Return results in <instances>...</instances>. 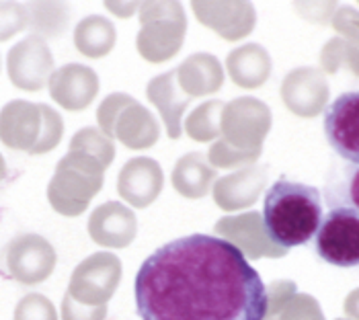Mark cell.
<instances>
[{
    "mask_svg": "<svg viewBox=\"0 0 359 320\" xmlns=\"http://www.w3.org/2000/svg\"><path fill=\"white\" fill-rule=\"evenodd\" d=\"M263 320H327L318 300L310 293H294L276 314Z\"/></svg>",
    "mask_w": 359,
    "mask_h": 320,
    "instance_id": "cell-29",
    "label": "cell"
},
{
    "mask_svg": "<svg viewBox=\"0 0 359 320\" xmlns=\"http://www.w3.org/2000/svg\"><path fill=\"white\" fill-rule=\"evenodd\" d=\"M158 138H161V126L156 115L136 99L115 119L113 140L121 142L130 150H148L158 142Z\"/></svg>",
    "mask_w": 359,
    "mask_h": 320,
    "instance_id": "cell-21",
    "label": "cell"
},
{
    "mask_svg": "<svg viewBox=\"0 0 359 320\" xmlns=\"http://www.w3.org/2000/svg\"><path fill=\"white\" fill-rule=\"evenodd\" d=\"M214 234L232 244L249 263L259 259H281L287 255V251L269 236L261 212L224 215L216 222Z\"/></svg>",
    "mask_w": 359,
    "mask_h": 320,
    "instance_id": "cell-8",
    "label": "cell"
},
{
    "mask_svg": "<svg viewBox=\"0 0 359 320\" xmlns=\"http://www.w3.org/2000/svg\"><path fill=\"white\" fill-rule=\"evenodd\" d=\"M263 222L276 244L290 251L316 236L323 222V197L316 187L279 179L267 189Z\"/></svg>",
    "mask_w": 359,
    "mask_h": 320,
    "instance_id": "cell-2",
    "label": "cell"
},
{
    "mask_svg": "<svg viewBox=\"0 0 359 320\" xmlns=\"http://www.w3.org/2000/svg\"><path fill=\"white\" fill-rule=\"evenodd\" d=\"M316 253L334 267L359 265V210L334 208L320 222Z\"/></svg>",
    "mask_w": 359,
    "mask_h": 320,
    "instance_id": "cell-7",
    "label": "cell"
},
{
    "mask_svg": "<svg viewBox=\"0 0 359 320\" xmlns=\"http://www.w3.org/2000/svg\"><path fill=\"white\" fill-rule=\"evenodd\" d=\"M68 152L88 154L107 171L115 160V144L99 128H83L72 135Z\"/></svg>",
    "mask_w": 359,
    "mask_h": 320,
    "instance_id": "cell-28",
    "label": "cell"
},
{
    "mask_svg": "<svg viewBox=\"0 0 359 320\" xmlns=\"http://www.w3.org/2000/svg\"><path fill=\"white\" fill-rule=\"evenodd\" d=\"M29 25L27 8L21 2H0V44L13 39Z\"/></svg>",
    "mask_w": 359,
    "mask_h": 320,
    "instance_id": "cell-33",
    "label": "cell"
},
{
    "mask_svg": "<svg viewBox=\"0 0 359 320\" xmlns=\"http://www.w3.org/2000/svg\"><path fill=\"white\" fill-rule=\"evenodd\" d=\"M325 133L341 159L359 164V91L343 93L329 105Z\"/></svg>",
    "mask_w": 359,
    "mask_h": 320,
    "instance_id": "cell-13",
    "label": "cell"
},
{
    "mask_svg": "<svg viewBox=\"0 0 359 320\" xmlns=\"http://www.w3.org/2000/svg\"><path fill=\"white\" fill-rule=\"evenodd\" d=\"M57 263V253L52 242L41 234H19L6 246V269L8 275L21 286L43 284Z\"/></svg>",
    "mask_w": 359,
    "mask_h": 320,
    "instance_id": "cell-10",
    "label": "cell"
},
{
    "mask_svg": "<svg viewBox=\"0 0 359 320\" xmlns=\"http://www.w3.org/2000/svg\"><path fill=\"white\" fill-rule=\"evenodd\" d=\"M195 19L226 41L249 37L257 25V8L247 0H194Z\"/></svg>",
    "mask_w": 359,
    "mask_h": 320,
    "instance_id": "cell-11",
    "label": "cell"
},
{
    "mask_svg": "<svg viewBox=\"0 0 359 320\" xmlns=\"http://www.w3.org/2000/svg\"><path fill=\"white\" fill-rule=\"evenodd\" d=\"M107 319V306H83L76 300H72L68 293L62 300L60 320H105Z\"/></svg>",
    "mask_w": 359,
    "mask_h": 320,
    "instance_id": "cell-36",
    "label": "cell"
},
{
    "mask_svg": "<svg viewBox=\"0 0 359 320\" xmlns=\"http://www.w3.org/2000/svg\"><path fill=\"white\" fill-rule=\"evenodd\" d=\"M132 101H134V97L128 95V93H111L101 101V105L97 109V121H99V130L105 133L109 140H113L115 119Z\"/></svg>",
    "mask_w": 359,
    "mask_h": 320,
    "instance_id": "cell-34",
    "label": "cell"
},
{
    "mask_svg": "<svg viewBox=\"0 0 359 320\" xmlns=\"http://www.w3.org/2000/svg\"><path fill=\"white\" fill-rule=\"evenodd\" d=\"M54 70V53L41 37H23L6 53V74L11 84L19 91L39 93L48 86Z\"/></svg>",
    "mask_w": 359,
    "mask_h": 320,
    "instance_id": "cell-9",
    "label": "cell"
},
{
    "mask_svg": "<svg viewBox=\"0 0 359 320\" xmlns=\"http://www.w3.org/2000/svg\"><path fill=\"white\" fill-rule=\"evenodd\" d=\"M267 185V166L250 164L220 177L212 187V197L224 212H238L255 206Z\"/></svg>",
    "mask_w": 359,
    "mask_h": 320,
    "instance_id": "cell-17",
    "label": "cell"
},
{
    "mask_svg": "<svg viewBox=\"0 0 359 320\" xmlns=\"http://www.w3.org/2000/svg\"><path fill=\"white\" fill-rule=\"evenodd\" d=\"M146 97L161 113L168 138L179 140L183 133V115L191 103V97L181 91L177 82V70H166L150 80L146 86Z\"/></svg>",
    "mask_w": 359,
    "mask_h": 320,
    "instance_id": "cell-19",
    "label": "cell"
},
{
    "mask_svg": "<svg viewBox=\"0 0 359 320\" xmlns=\"http://www.w3.org/2000/svg\"><path fill=\"white\" fill-rule=\"evenodd\" d=\"M103 185L105 168L97 160L83 152H68L55 164L48 185V201L60 215L76 218L88 210Z\"/></svg>",
    "mask_w": 359,
    "mask_h": 320,
    "instance_id": "cell-3",
    "label": "cell"
},
{
    "mask_svg": "<svg viewBox=\"0 0 359 320\" xmlns=\"http://www.w3.org/2000/svg\"><path fill=\"white\" fill-rule=\"evenodd\" d=\"M0 68H2V58H0Z\"/></svg>",
    "mask_w": 359,
    "mask_h": 320,
    "instance_id": "cell-42",
    "label": "cell"
},
{
    "mask_svg": "<svg viewBox=\"0 0 359 320\" xmlns=\"http://www.w3.org/2000/svg\"><path fill=\"white\" fill-rule=\"evenodd\" d=\"M41 107V133L31 154H48L55 150L64 135V119L54 107L39 103Z\"/></svg>",
    "mask_w": 359,
    "mask_h": 320,
    "instance_id": "cell-30",
    "label": "cell"
},
{
    "mask_svg": "<svg viewBox=\"0 0 359 320\" xmlns=\"http://www.w3.org/2000/svg\"><path fill=\"white\" fill-rule=\"evenodd\" d=\"M349 199H351L353 208L359 210V168L353 173V177L349 181Z\"/></svg>",
    "mask_w": 359,
    "mask_h": 320,
    "instance_id": "cell-40",
    "label": "cell"
},
{
    "mask_svg": "<svg viewBox=\"0 0 359 320\" xmlns=\"http://www.w3.org/2000/svg\"><path fill=\"white\" fill-rule=\"evenodd\" d=\"M86 230L95 244L109 248V251H119V248L130 246L136 240L138 220H136V213L126 204L105 201L97 206L88 215Z\"/></svg>",
    "mask_w": 359,
    "mask_h": 320,
    "instance_id": "cell-14",
    "label": "cell"
},
{
    "mask_svg": "<svg viewBox=\"0 0 359 320\" xmlns=\"http://www.w3.org/2000/svg\"><path fill=\"white\" fill-rule=\"evenodd\" d=\"M208 160L210 164L218 171V168H245L255 164L257 160L261 159V154H250V152H243V150H236L232 146H228L226 142L216 140L210 150H208Z\"/></svg>",
    "mask_w": 359,
    "mask_h": 320,
    "instance_id": "cell-31",
    "label": "cell"
},
{
    "mask_svg": "<svg viewBox=\"0 0 359 320\" xmlns=\"http://www.w3.org/2000/svg\"><path fill=\"white\" fill-rule=\"evenodd\" d=\"M273 115L267 103L257 97H238L224 103L220 119V140L228 146L261 154L263 142L269 135Z\"/></svg>",
    "mask_w": 359,
    "mask_h": 320,
    "instance_id": "cell-5",
    "label": "cell"
},
{
    "mask_svg": "<svg viewBox=\"0 0 359 320\" xmlns=\"http://www.w3.org/2000/svg\"><path fill=\"white\" fill-rule=\"evenodd\" d=\"M27 29L41 39H57L70 25V8L66 2H27Z\"/></svg>",
    "mask_w": 359,
    "mask_h": 320,
    "instance_id": "cell-25",
    "label": "cell"
},
{
    "mask_svg": "<svg viewBox=\"0 0 359 320\" xmlns=\"http://www.w3.org/2000/svg\"><path fill=\"white\" fill-rule=\"evenodd\" d=\"M320 70L325 74H337L347 70L359 79V48L343 37H331L320 50Z\"/></svg>",
    "mask_w": 359,
    "mask_h": 320,
    "instance_id": "cell-27",
    "label": "cell"
},
{
    "mask_svg": "<svg viewBox=\"0 0 359 320\" xmlns=\"http://www.w3.org/2000/svg\"><path fill=\"white\" fill-rule=\"evenodd\" d=\"M218 181V171L210 164L203 152H187L175 162L170 173L172 189L185 199H203L214 183Z\"/></svg>",
    "mask_w": 359,
    "mask_h": 320,
    "instance_id": "cell-23",
    "label": "cell"
},
{
    "mask_svg": "<svg viewBox=\"0 0 359 320\" xmlns=\"http://www.w3.org/2000/svg\"><path fill=\"white\" fill-rule=\"evenodd\" d=\"M142 320H263L265 284L226 240L189 234L154 251L138 269Z\"/></svg>",
    "mask_w": 359,
    "mask_h": 320,
    "instance_id": "cell-1",
    "label": "cell"
},
{
    "mask_svg": "<svg viewBox=\"0 0 359 320\" xmlns=\"http://www.w3.org/2000/svg\"><path fill=\"white\" fill-rule=\"evenodd\" d=\"M41 133V107L13 99L0 109V142L15 152H33Z\"/></svg>",
    "mask_w": 359,
    "mask_h": 320,
    "instance_id": "cell-18",
    "label": "cell"
},
{
    "mask_svg": "<svg viewBox=\"0 0 359 320\" xmlns=\"http://www.w3.org/2000/svg\"><path fill=\"white\" fill-rule=\"evenodd\" d=\"M331 97V86L327 74L320 68L302 66L285 74L281 82V101L294 115L302 119L318 117Z\"/></svg>",
    "mask_w": 359,
    "mask_h": 320,
    "instance_id": "cell-12",
    "label": "cell"
},
{
    "mask_svg": "<svg viewBox=\"0 0 359 320\" xmlns=\"http://www.w3.org/2000/svg\"><path fill=\"white\" fill-rule=\"evenodd\" d=\"M13 320H60L54 302L43 293L23 295L13 312Z\"/></svg>",
    "mask_w": 359,
    "mask_h": 320,
    "instance_id": "cell-32",
    "label": "cell"
},
{
    "mask_svg": "<svg viewBox=\"0 0 359 320\" xmlns=\"http://www.w3.org/2000/svg\"><path fill=\"white\" fill-rule=\"evenodd\" d=\"M177 82L191 99L214 95L224 86V66L214 53H191L177 68Z\"/></svg>",
    "mask_w": 359,
    "mask_h": 320,
    "instance_id": "cell-20",
    "label": "cell"
},
{
    "mask_svg": "<svg viewBox=\"0 0 359 320\" xmlns=\"http://www.w3.org/2000/svg\"><path fill=\"white\" fill-rule=\"evenodd\" d=\"M115 25L103 15H88L74 27V48L84 58L99 60L109 55L115 48Z\"/></svg>",
    "mask_w": 359,
    "mask_h": 320,
    "instance_id": "cell-24",
    "label": "cell"
},
{
    "mask_svg": "<svg viewBox=\"0 0 359 320\" xmlns=\"http://www.w3.org/2000/svg\"><path fill=\"white\" fill-rule=\"evenodd\" d=\"M99 76L90 66L64 64L50 76L48 91L52 101L66 111H84L99 95Z\"/></svg>",
    "mask_w": 359,
    "mask_h": 320,
    "instance_id": "cell-16",
    "label": "cell"
},
{
    "mask_svg": "<svg viewBox=\"0 0 359 320\" xmlns=\"http://www.w3.org/2000/svg\"><path fill=\"white\" fill-rule=\"evenodd\" d=\"M121 259L101 251L74 267L66 293L83 306H107L121 284Z\"/></svg>",
    "mask_w": 359,
    "mask_h": 320,
    "instance_id": "cell-6",
    "label": "cell"
},
{
    "mask_svg": "<svg viewBox=\"0 0 359 320\" xmlns=\"http://www.w3.org/2000/svg\"><path fill=\"white\" fill-rule=\"evenodd\" d=\"M136 50L150 64H163L181 52L187 35V13L181 2H142Z\"/></svg>",
    "mask_w": 359,
    "mask_h": 320,
    "instance_id": "cell-4",
    "label": "cell"
},
{
    "mask_svg": "<svg viewBox=\"0 0 359 320\" xmlns=\"http://www.w3.org/2000/svg\"><path fill=\"white\" fill-rule=\"evenodd\" d=\"M343 310L349 320H359V288L347 293V298L343 302Z\"/></svg>",
    "mask_w": 359,
    "mask_h": 320,
    "instance_id": "cell-39",
    "label": "cell"
},
{
    "mask_svg": "<svg viewBox=\"0 0 359 320\" xmlns=\"http://www.w3.org/2000/svg\"><path fill=\"white\" fill-rule=\"evenodd\" d=\"M337 320H349V319H337Z\"/></svg>",
    "mask_w": 359,
    "mask_h": 320,
    "instance_id": "cell-43",
    "label": "cell"
},
{
    "mask_svg": "<svg viewBox=\"0 0 359 320\" xmlns=\"http://www.w3.org/2000/svg\"><path fill=\"white\" fill-rule=\"evenodd\" d=\"M103 4H105V8H107L109 13H113L115 17L126 19V17H132L134 13H138L142 2H117V0H105Z\"/></svg>",
    "mask_w": 359,
    "mask_h": 320,
    "instance_id": "cell-38",
    "label": "cell"
},
{
    "mask_svg": "<svg viewBox=\"0 0 359 320\" xmlns=\"http://www.w3.org/2000/svg\"><path fill=\"white\" fill-rule=\"evenodd\" d=\"M296 11L312 23H331L337 2H296Z\"/></svg>",
    "mask_w": 359,
    "mask_h": 320,
    "instance_id": "cell-37",
    "label": "cell"
},
{
    "mask_svg": "<svg viewBox=\"0 0 359 320\" xmlns=\"http://www.w3.org/2000/svg\"><path fill=\"white\" fill-rule=\"evenodd\" d=\"M222 109H224V101H218V99H212L195 107L187 115L185 126H183L187 135L199 144H208V142L214 144L216 140H220Z\"/></svg>",
    "mask_w": 359,
    "mask_h": 320,
    "instance_id": "cell-26",
    "label": "cell"
},
{
    "mask_svg": "<svg viewBox=\"0 0 359 320\" xmlns=\"http://www.w3.org/2000/svg\"><path fill=\"white\" fill-rule=\"evenodd\" d=\"M163 187H165L163 166L158 164V160L150 156H136L128 160L117 175L119 197L136 210L152 206L163 193Z\"/></svg>",
    "mask_w": 359,
    "mask_h": 320,
    "instance_id": "cell-15",
    "label": "cell"
},
{
    "mask_svg": "<svg viewBox=\"0 0 359 320\" xmlns=\"http://www.w3.org/2000/svg\"><path fill=\"white\" fill-rule=\"evenodd\" d=\"M332 29L339 37L347 39L349 44L359 48V8L355 6H337L331 19Z\"/></svg>",
    "mask_w": 359,
    "mask_h": 320,
    "instance_id": "cell-35",
    "label": "cell"
},
{
    "mask_svg": "<svg viewBox=\"0 0 359 320\" xmlns=\"http://www.w3.org/2000/svg\"><path fill=\"white\" fill-rule=\"evenodd\" d=\"M273 70L269 52L261 44H245L226 55V72L241 88H261Z\"/></svg>",
    "mask_w": 359,
    "mask_h": 320,
    "instance_id": "cell-22",
    "label": "cell"
},
{
    "mask_svg": "<svg viewBox=\"0 0 359 320\" xmlns=\"http://www.w3.org/2000/svg\"><path fill=\"white\" fill-rule=\"evenodd\" d=\"M4 177H6V160L0 154V183L4 181Z\"/></svg>",
    "mask_w": 359,
    "mask_h": 320,
    "instance_id": "cell-41",
    "label": "cell"
}]
</instances>
